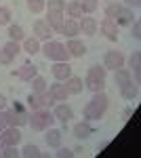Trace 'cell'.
<instances>
[{
    "label": "cell",
    "mask_w": 141,
    "mask_h": 158,
    "mask_svg": "<svg viewBox=\"0 0 141 158\" xmlns=\"http://www.w3.org/2000/svg\"><path fill=\"white\" fill-rule=\"evenodd\" d=\"M131 25H133V32H131V36L135 38V40H139V38H141V21H139V19H135V21H133Z\"/></svg>",
    "instance_id": "cell-38"
},
{
    "label": "cell",
    "mask_w": 141,
    "mask_h": 158,
    "mask_svg": "<svg viewBox=\"0 0 141 158\" xmlns=\"http://www.w3.org/2000/svg\"><path fill=\"white\" fill-rule=\"evenodd\" d=\"M131 116H133V108H126L124 112H122V120H129Z\"/></svg>",
    "instance_id": "cell-43"
},
{
    "label": "cell",
    "mask_w": 141,
    "mask_h": 158,
    "mask_svg": "<svg viewBox=\"0 0 141 158\" xmlns=\"http://www.w3.org/2000/svg\"><path fill=\"white\" fill-rule=\"evenodd\" d=\"M101 32H103V36H106L107 40H112V42L118 40V25L114 23V19L106 17V19L101 21Z\"/></svg>",
    "instance_id": "cell-16"
},
{
    "label": "cell",
    "mask_w": 141,
    "mask_h": 158,
    "mask_svg": "<svg viewBox=\"0 0 141 158\" xmlns=\"http://www.w3.org/2000/svg\"><path fill=\"white\" fill-rule=\"evenodd\" d=\"M93 124H91V120H86L84 118L82 122H76L74 124V137L76 139H86V137H91L93 135Z\"/></svg>",
    "instance_id": "cell-13"
},
{
    "label": "cell",
    "mask_w": 141,
    "mask_h": 158,
    "mask_svg": "<svg viewBox=\"0 0 141 158\" xmlns=\"http://www.w3.org/2000/svg\"><path fill=\"white\" fill-rule=\"evenodd\" d=\"M21 154L19 150H17V146H4V148H0V156L2 158H17Z\"/></svg>",
    "instance_id": "cell-33"
},
{
    "label": "cell",
    "mask_w": 141,
    "mask_h": 158,
    "mask_svg": "<svg viewBox=\"0 0 141 158\" xmlns=\"http://www.w3.org/2000/svg\"><path fill=\"white\" fill-rule=\"evenodd\" d=\"M53 116H55V120H61L65 124V122H70L72 118H74V110H72L70 106H65V103H59V106H55V110H53Z\"/></svg>",
    "instance_id": "cell-17"
},
{
    "label": "cell",
    "mask_w": 141,
    "mask_h": 158,
    "mask_svg": "<svg viewBox=\"0 0 141 158\" xmlns=\"http://www.w3.org/2000/svg\"><path fill=\"white\" fill-rule=\"evenodd\" d=\"M0 110H6V97L0 93Z\"/></svg>",
    "instance_id": "cell-44"
},
{
    "label": "cell",
    "mask_w": 141,
    "mask_h": 158,
    "mask_svg": "<svg viewBox=\"0 0 141 158\" xmlns=\"http://www.w3.org/2000/svg\"><path fill=\"white\" fill-rule=\"evenodd\" d=\"M2 49L9 51L13 57H17V55H19V51H21V47H19V42H15V40H9V42H6V44H4Z\"/></svg>",
    "instance_id": "cell-34"
},
{
    "label": "cell",
    "mask_w": 141,
    "mask_h": 158,
    "mask_svg": "<svg viewBox=\"0 0 141 158\" xmlns=\"http://www.w3.org/2000/svg\"><path fill=\"white\" fill-rule=\"evenodd\" d=\"M40 40L36 36H30V38H23V51L27 55H36V53H40Z\"/></svg>",
    "instance_id": "cell-25"
},
{
    "label": "cell",
    "mask_w": 141,
    "mask_h": 158,
    "mask_svg": "<svg viewBox=\"0 0 141 158\" xmlns=\"http://www.w3.org/2000/svg\"><path fill=\"white\" fill-rule=\"evenodd\" d=\"M6 112V122H9V127H23L27 124V114H21V112H17V110H4Z\"/></svg>",
    "instance_id": "cell-14"
},
{
    "label": "cell",
    "mask_w": 141,
    "mask_h": 158,
    "mask_svg": "<svg viewBox=\"0 0 141 158\" xmlns=\"http://www.w3.org/2000/svg\"><path fill=\"white\" fill-rule=\"evenodd\" d=\"M55 106V99L48 91H42V93H30L27 97V108L30 110H40V108H47L51 110Z\"/></svg>",
    "instance_id": "cell-5"
},
{
    "label": "cell",
    "mask_w": 141,
    "mask_h": 158,
    "mask_svg": "<svg viewBox=\"0 0 141 158\" xmlns=\"http://www.w3.org/2000/svg\"><path fill=\"white\" fill-rule=\"evenodd\" d=\"M51 74L55 76V80L63 82L65 78H70V76H72V65L68 63V61H55L53 68H51Z\"/></svg>",
    "instance_id": "cell-10"
},
{
    "label": "cell",
    "mask_w": 141,
    "mask_h": 158,
    "mask_svg": "<svg viewBox=\"0 0 141 158\" xmlns=\"http://www.w3.org/2000/svg\"><path fill=\"white\" fill-rule=\"evenodd\" d=\"M40 51H42V55L47 57L48 61H70V53H68V49H65V44L63 42H57V40H47L42 47H40Z\"/></svg>",
    "instance_id": "cell-4"
},
{
    "label": "cell",
    "mask_w": 141,
    "mask_h": 158,
    "mask_svg": "<svg viewBox=\"0 0 141 158\" xmlns=\"http://www.w3.org/2000/svg\"><path fill=\"white\" fill-rule=\"evenodd\" d=\"M106 76H107V70L103 65H93L89 68L86 72V78H84V89L93 91V93H99L106 89Z\"/></svg>",
    "instance_id": "cell-3"
},
{
    "label": "cell",
    "mask_w": 141,
    "mask_h": 158,
    "mask_svg": "<svg viewBox=\"0 0 141 158\" xmlns=\"http://www.w3.org/2000/svg\"><path fill=\"white\" fill-rule=\"evenodd\" d=\"M103 68H106V70L124 68V55H122L120 51H107L106 57H103Z\"/></svg>",
    "instance_id": "cell-7"
},
{
    "label": "cell",
    "mask_w": 141,
    "mask_h": 158,
    "mask_svg": "<svg viewBox=\"0 0 141 158\" xmlns=\"http://www.w3.org/2000/svg\"><path fill=\"white\" fill-rule=\"evenodd\" d=\"M27 9L34 13V15H40V13L47 9V0H27Z\"/></svg>",
    "instance_id": "cell-30"
},
{
    "label": "cell",
    "mask_w": 141,
    "mask_h": 158,
    "mask_svg": "<svg viewBox=\"0 0 141 158\" xmlns=\"http://www.w3.org/2000/svg\"><path fill=\"white\" fill-rule=\"evenodd\" d=\"M63 13L61 11H48V17H47V23L51 25V30L53 32H57V34H61V25H63Z\"/></svg>",
    "instance_id": "cell-20"
},
{
    "label": "cell",
    "mask_w": 141,
    "mask_h": 158,
    "mask_svg": "<svg viewBox=\"0 0 141 158\" xmlns=\"http://www.w3.org/2000/svg\"><path fill=\"white\" fill-rule=\"evenodd\" d=\"M61 34L68 38H76L80 34V27H78V19H63L61 25Z\"/></svg>",
    "instance_id": "cell-19"
},
{
    "label": "cell",
    "mask_w": 141,
    "mask_h": 158,
    "mask_svg": "<svg viewBox=\"0 0 141 158\" xmlns=\"http://www.w3.org/2000/svg\"><path fill=\"white\" fill-rule=\"evenodd\" d=\"M47 91L53 95V99H55V101H65V99H68V95H70V93H68V89H65V85H63V82H59V80L55 82V85H51Z\"/></svg>",
    "instance_id": "cell-21"
},
{
    "label": "cell",
    "mask_w": 141,
    "mask_h": 158,
    "mask_svg": "<svg viewBox=\"0 0 141 158\" xmlns=\"http://www.w3.org/2000/svg\"><path fill=\"white\" fill-rule=\"evenodd\" d=\"M78 27H80V34H84V36H95L99 23H97L95 17H84L82 15V17L78 19Z\"/></svg>",
    "instance_id": "cell-11"
},
{
    "label": "cell",
    "mask_w": 141,
    "mask_h": 158,
    "mask_svg": "<svg viewBox=\"0 0 141 158\" xmlns=\"http://www.w3.org/2000/svg\"><path fill=\"white\" fill-rule=\"evenodd\" d=\"M63 85H65V89H68V93H70V95H80V93L84 91L82 78H78V76H74V74H72L70 78H65V80H63Z\"/></svg>",
    "instance_id": "cell-15"
},
{
    "label": "cell",
    "mask_w": 141,
    "mask_h": 158,
    "mask_svg": "<svg viewBox=\"0 0 141 158\" xmlns=\"http://www.w3.org/2000/svg\"><path fill=\"white\" fill-rule=\"evenodd\" d=\"M65 49L70 53V57H84L86 55V44H84L82 40H78V38H70L68 44H65Z\"/></svg>",
    "instance_id": "cell-12"
},
{
    "label": "cell",
    "mask_w": 141,
    "mask_h": 158,
    "mask_svg": "<svg viewBox=\"0 0 141 158\" xmlns=\"http://www.w3.org/2000/svg\"><path fill=\"white\" fill-rule=\"evenodd\" d=\"M13 110H17V112H21V114H30V112L25 110V106H23V103H19V101L13 103Z\"/></svg>",
    "instance_id": "cell-42"
},
{
    "label": "cell",
    "mask_w": 141,
    "mask_h": 158,
    "mask_svg": "<svg viewBox=\"0 0 141 158\" xmlns=\"http://www.w3.org/2000/svg\"><path fill=\"white\" fill-rule=\"evenodd\" d=\"M120 95H122V99H126V101L137 99L139 97V82H129V85L120 86Z\"/></svg>",
    "instance_id": "cell-22"
},
{
    "label": "cell",
    "mask_w": 141,
    "mask_h": 158,
    "mask_svg": "<svg viewBox=\"0 0 141 158\" xmlns=\"http://www.w3.org/2000/svg\"><path fill=\"white\" fill-rule=\"evenodd\" d=\"M47 143H48V148H55L57 150L59 146H61V131L59 129H47Z\"/></svg>",
    "instance_id": "cell-26"
},
{
    "label": "cell",
    "mask_w": 141,
    "mask_h": 158,
    "mask_svg": "<svg viewBox=\"0 0 141 158\" xmlns=\"http://www.w3.org/2000/svg\"><path fill=\"white\" fill-rule=\"evenodd\" d=\"M135 19H137V17H135L133 9L124 6V4H120V9H118L116 15H114V23L116 25H131Z\"/></svg>",
    "instance_id": "cell-9"
},
{
    "label": "cell",
    "mask_w": 141,
    "mask_h": 158,
    "mask_svg": "<svg viewBox=\"0 0 141 158\" xmlns=\"http://www.w3.org/2000/svg\"><path fill=\"white\" fill-rule=\"evenodd\" d=\"M9 127V122H6V112L4 110H0V131L2 129H6Z\"/></svg>",
    "instance_id": "cell-40"
},
{
    "label": "cell",
    "mask_w": 141,
    "mask_h": 158,
    "mask_svg": "<svg viewBox=\"0 0 141 158\" xmlns=\"http://www.w3.org/2000/svg\"><path fill=\"white\" fill-rule=\"evenodd\" d=\"M63 13H68V17H70V19H80V17L84 15L82 6L78 4V0H72V2H68V4H65V9H63Z\"/></svg>",
    "instance_id": "cell-24"
},
{
    "label": "cell",
    "mask_w": 141,
    "mask_h": 158,
    "mask_svg": "<svg viewBox=\"0 0 141 158\" xmlns=\"http://www.w3.org/2000/svg\"><path fill=\"white\" fill-rule=\"evenodd\" d=\"M13 59H15V57H13L9 51L0 49V63H2V65H9V63H13Z\"/></svg>",
    "instance_id": "cell-37"
},
{
    "label": "cell",
    "mask_w": 141,
    "mask_h": 158,
    "mask_svg": "<svg viewBox=\"0 0 141 158\" xmlns=\"http://www.w3.org/2000/svg\"><path fill=\"white\" fill-rule=\"evenodd\" d=\"M65 9V0H48V11H61Z\"/></svg>",
    "instance_id": "cell-36"
},
{
    "label": "cell",
    "mask_w": 141,
    "mask_h": 158,
    "mask_svg": "<svg viewBox=\"0 0 141 158\" xmlns=\"http://www.w3.org/2000/svg\"><path fill=\"white\" fill-rule=\"evenodd\" d=\"M25 38V32L21 25L17 23H9V40H15V42H23Z\"/></svg>",
    "instance_id": "cell-27"
},
{
    "label": "cell",
    "mask_w": 141,
    "mask_h": 158,
    "mask_svg": "<svg viewBox=\"0 0 141 158\" xmlns=\"http://www.w3.org/2000/svg\"><path fill=\"white\" fill-rule=\"evenodd\" d=\"M107 106H110V97L103 91L93 93V99L84 106V118L86 120H99V118H103Z\"/></svg>",
    "instance_id": "cell-1"
},
{
    "label": "cell",
    "mask_w": 141,
    "mask_h": 158,
    "mask_svg": "<svg viewBox=\"0 0 141 158\" xmlns=\"http://www.w3.org/2000/svg\"><path fill=\"white\" fill-rule=\"evenodd\" d=\"M57 156H59V158H72V156H74V150L59 146V148H57Z\"/></svg>",
    "instance_id": "cell-39"
},
{
    "label": "cell",
    "mask_w": 141,
    "mask_h": 158,
    "mask_svg": "<svg viewBox=\"0 0 141 158\" xmlns=\"http://www.w3.org/2000/svg\"><path fill=\"white\" fill-rule=\"evenodd\" d=\"M21 131H19V127H6V129H2L0 131V148L4 146H17L19 141H21Z\"/></svg>",
    "instance_id": "cell-6"
},
{
    "label": "cell",
    "mask_w": 141,
    "mask_h": 158,
    "mask_svg": "<svg viewBox=\"0 0 141 158\" xmlns=\"http://www.w3.org/2000/svg\"><path fill=\"white\" fill-rule=\"evenodd\" d=\"M124 6H129V9H139L141 0H124Z\"/></svg>",
    "instance_id": "cell-41"
},
{
    "label": "cell",
    "mask_w": 141,
    "mask_h": 158,
    "mask_svg": "<svg viewBox=\"0 0 141 158\" xmlns=\"http://www.w3.org/2000/svg\"><path fill=\"white\" fill-rule=\"evenodd\" d=\"M129 65L133 68V72L137 76V82H139V70H141V51H133L129 57Z\"/></svg>",
    "instance_id": "cell-28"
},
{
    "label": "cell",
    "mask_w": 141,
    "mask_h": 158,
    "mask_svg": "<svg viewBox=\"0 0 141 158\" xmlns=\"http://www.w3.org/2000/svg\"><path fill=\"white\" fill-rule=\"evenodd\" d=\"M21 156H25V158H38V156H40V148L34 146V143H27V146H23V150H21Z\"/></svg>",
    "instance_id": "cell-32"
},
{
    "label": "cell",
    "mask_w": 141,
    "mask_h": 158,
    "mask_svg": "<svg viewBox=\"0 0 141 158\" xmlns=\"http://www.w3.org/2000/svg\"><path fill=\"white\" fill-rule=\"evenodd\" d=\"M78 4L82 6V11L86 15H91V13L97 11V6H99V0H78Z\"/></svg>",
    "instance_id": "cell-31"
},
{
    "label": "cell",
    "mask_w": 141,
    "mask_h": 158,
    "mask_svg": "<svg viewBox=\"0 0 141 158\" xmlns=\"http://www.w3.org/2000/svg\"><path fill=\"white\" fill-rule=\"evenodd\" d=\"M30 82H32V93H42V91H47V89H48L47 80H44L42 76H38V74H36Z\"/></svg>",
    "instance_id": "cell-29"
},
{
    "label": "cell",
    "mask_w": 141,
    "mask_h": 158,
    "mask_svg": "<svg viewBox=\"0 0 141 158\" xmlns=\"http://www.w3.org/2000/svg\"><path fill=\"white\" fill-rule=\"evenodd\" d=\"M34 36L38 38L40 42L53 40V30H51V25L47 23V19H36L34 21Z\"/></svg>",
    "instance_id": "cell-8"
},
{
    "label": "cell",
    "mask_w": 141,
    "mask_h": 158,
    "mask_svg": "<svg viewBox=\"0 0 141 158\" xmlns=\"http://www.w3.org/2000/svg\"><path fill=\"white\" fill-rule=\"evenodd\" d=\"M53 122H55V116H53V112L47 108H40V110H32L30 114H27V124L34 129V131H47L53 127Z\"/></svg>",
    "instance_id": "cell-2"
},
{
    "label": "cell",
    "mask_w": 141,
    "mask_h": 158,
    "mask_svg": "<svg viewBox=\"0 0 141 158\" xmlns=\"http://www.w3.org/2000/svg\"><path fill=\"white\" fill-rule=\"evenodd\" d=\"M114 82H116L118 89H120V86L133 82V74H131L126 68H118V70H114Z\"/></svg>",
    "instance_id": "cell-23"
},
{
    "label": "cell",
    "mask_w": 141,
    "mask_h": 158,
    "mask_svg": "<svg viewBox=\"0 0 141 158\" xmlns=\"http://www.w3.org/2000/svg\"><path fill=\"white\" fill-rule=\"evenodd\" d=\"M11 23V11L6 6H0V25H9Z\"/></svg>",
    "instance_id": "cell-35"
},
{
    "label": "cell",
    "mask_w": 141,
    "mask_h": 158,
    "mask_svg": "<svg viewBox=\"0 0 141 158\" xmlns=\"http://www.w3.org/2000/svg\"><path fill=\"white\" fill-rule=\"evenodd\" d=\"M36 74H38V68H36L34 63H23V65L15 72V76H17L19 80H23V82H30Z\"/></svg>",
    "instance_id": "cell-18"
}]
</instances>
